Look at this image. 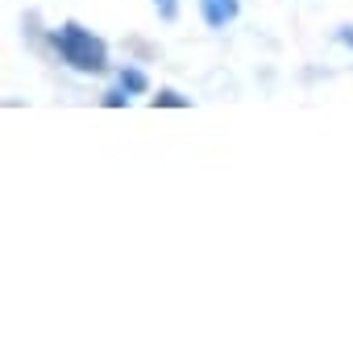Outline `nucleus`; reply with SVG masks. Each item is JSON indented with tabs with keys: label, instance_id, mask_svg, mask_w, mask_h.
Instances as JSON below:
<instances>
[{
	"label": "nucleus",
	"instance_id": "obj_1",
	"mask_svg": "<svg viewBox=\"0 0 353 353\" xmlns=\"http://www.w3.org/2000/svg\"><path fill=\"white\" fill-rule=\"evenodd\" d=\"M54 46H59L63 63H71L75 71H104L108 67V46L92 30H83L75 21L63 26V30H54Z\"/></svg>",
	"mask_w": 353,
	"mask_h": 353
},
{
	"label": "nucleus",
	"instance_id": "obj_2",
	"mask_svg": "<svg viewBox=\"0 0 353 353\" xmlns=\"http://www.w3.org/2000/svg\"><path fill=\"white\" fill-rule=\"evenodd\" d=\"M200 13L212 30H225L229 21H237V0H200Z\"/></svg>",
	"mask_w": 353,
	"mask_h": 353
},
{
	"label": "nucleus",
	"instance_id": "obj_3",
	"mask_svg": "<svg viewBox=\"0 0 353 353\" xmlns=\"http://www.w3.org/2000/svg\"><path fill=\"white\" fill-rule=\"evenodd\" d=\"M121 88H125V92H141V88H145V75H141V71H125V75H121Z\"/></svg>",
	"mask_w": 353,
	"mask_h": 353
},
{
	"label": "nucleus",
	"instance_id": "obj_4",
	"mask_svg": "<svg viewBox=\"0 0 353 353\" xmlns=\"http://www.w3.org/2000/svg\"><path fill=\"white\" fill-rule=\"evenodd\" d=\"M154 5H158V13H162V17H174V9H179V0H154Z\"/></svg>",
	"mask_w": 353,
	"mask_h": 353
},
{
	"label": "nucleus",
	"instance_id": "obj_5",
	"mask_svg": "<svg viewBox=\"0 0 353 353\" xmlns=\"http://www.w3.org/2000/svg\"><path fill=\"white\" fill-rule=\"evenodd\" d=\"M154 104H188V100L174 96V92H162V96H154Z\"/></svg>",
	"mask_w": 353,
	"mask_h": 353
},
{
	"label": "nucleus",
	"instance_id": "obj_6",
	"mask_svg": "<svg viewBox=\"0 0 353 353\" xmlns=\"http://www.w3.org/2000/svg\"><path fill=\"white\" fill-rule=\"evenodd\" d=\"M125 100H129V96H121V92H108V96H104V104H112V108H117V104H125Z\"/></svg>",
	"mask_w": 353,
	"mask_h": 353
},
{
	"label": "nucleus",
	"instance_id": "obj_7",
	"mask_svg": "<svg viewBox=\"0 0 353 353\" xmlns=\"http://www.w3.org/2000/svg\"><path fill=\"white\" fill-rule=\"evenodd\" d=\"M336 38H341V42H345V46H353V30H341V34H336Z\"/></svg>",
	"mask_w": 353,
	"mask_h": 353
}]
</instances>
